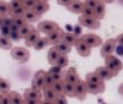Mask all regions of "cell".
Returning <instances> with one entry per match:
<instances>
[{"mask_svg": "<svg viewBox=\"0 0 123 104\" xmlns=\"http://www.w3.org/2000/svg\"><path fill=\"white\" fill-rule=\"evenodd\" d=\"M0 12L4 16H9L10 12H11V7H10V3L5 1V0H1L0 1Z\"/></svg>", "mask_w": 123, "mask_h": 104, "instance_id": "29", "label": "cell"}, {"mask_svg": "<svg viewBox=\"0 0 123 104\" xmlns=\"http://www.w3.org/2000/svg\"><path fill=\"white\" fill-rule=\"evenodd\" d=\"M104 1H106V3H108V4H111V3H113L115 0H104Z\"/></svg>", "mask_w": 123, "mask_h": 104, "instance_id": "54", "label": "cell"}, {"mask_svg": "<svg viewBox=\"0 0 123 104\" xmlns=\"http://www.w3.org/2000/svg\"><path fill=\"white\" fill-rule=\"evenodd\" d=\"M24 98H30V99H36L38 100L39 103L42 102L41 100V98H42V96H41V92L35 89L33 87H31V88H27L25 89V93H24Z\"/></svg>", "mask_w": 123, "mask_h": 104, "instance_id": "16", "label": "cell"}, {"mask_svg": "<svg viewBox=\"0 0 123 104\" xmlns=\"http://www.w3.org/2000/svg\"><path fill=\"white\" fill-rule=\"evenodd\" d=\"M48 45H49L48 37H43V38H39L37 40V43L33 45V48H35V50H42V49H44Z\"/></svg>", "mask_w": 123, "mask_h": 104, "instance_id": "27", "label": "cell"}, {"mask_svg": "<svg viewBox=\"0 0 123 104\" xmlns=\"http://www.w3.org/2000/svg\"><path fill=\"white\" fill-rule=\"evenodd\" d=\"M63 34H64V32H63V29H62V28H58V29L54 31V32L48 34L47 37H48V40H49V44L57 45L58 43H60L62 38H63Z\"/></svg>", "mask_w": 123, "mask_h": 104, "instance_id": "10", "label": "cell"}, {"mask_svg": "<svg viewBox=\"0 0 123 104\" xmlns=\"http://www.w3.org/2000/svg\"><path fill=\"white\" fill-rule=\"evenodd\" d=\"M10 55L15 61L22 64V62H26L30 59V51L24 47H16L10 51Z\"/></svg>", "mask_w": 123, "mask_h": 104, "instance_id": "1", "label": "cell"}, {"mask_svg": "<svg viewBox=\"0 0 123 104\" xmlns=\"http://www.w3.org/2000/svg\"><path fill=\"white\" fill-rule=\"evenodd\" d=\"M24 17L26 18V21H27V22H30V23L31 22H36V21H39V18H41V16L35 11L33 9L32 10H26Z\"/></svg>", "mask_w": 123, "mask_h": 104, "instance_id": "24", "label": "cell"}, {"mask_svg": "<svg viewBox=\"0 0 123 104\" xmlns=\"http://www.w3.org/2000/svg\"><path fill=\"white\" fill-rule=\"evenodd\" d=\"M26 10H27V9H26L24 5H21L20 7L12 10V11L10 12V16H11V17H20V16H24L25 12H26Z\"/></svg>", "mask_w": 123, "mask_h": 104, "instance_id": "33", "label": "cell"}, {"mask_svg": "<svg viewBox=\"0 0 123 104\" xmlns=\"http://www.w3.org/2000/svg\"><path fill=\"white\" fill-rule=\"evenodd\" d=\"M55 47L59 49V51H60L62 54H65V55H68L70 51H71V45H69V44H67V43H63V42L58 43Z\"/></svg>", "mask_w": 123, "mask_h": 104, "instance_id": "31", "label": "cell"}, {"mask_svg": "<svg viewBox=\"0 0 123 104\" xmlns=\"http://www.w3.org/2000/svg\"><path fill=\"white\" fill-rule=\"evenodd\" d=\"M57 96H58V94L54 92V89H53L52 87H44V88H43V97H44V102H43V103L55 104Z\"/></svg>", "mask_w": 123, "mask_h": 104, "instance_id": "9", "label": "cell"}, {"mask_svg": "<svg viewBox=\"0 0 123 104\" xmlns=\"http://www.w3.org/2000/svg\"><path fill=\"white\" fill-rule=\"evenodd\" d=\"M52 88L54 89V92L57 93V94H64V80L55 81L53 83Z\"/></svg>", "mask_w": 123, "mask_h": 104, "instance_id": "28", "label": "cell"}, {"mask_svg": "<svg viewBox=\"0 0 123 104\" xmlns=\"http://www.w3.org/2000/svg\"><path fill=\"white\" fill-rule=\"evenodd\" d=\"M39 32H41L39 29H35L28 37L25 38V44H26V47H33V45L37 43V40L41 38V37H39Z\"/></svg>", "mask_w": 123, "mask_h": 104, "instance_id": "17", "label": "cell"}, {"mask_svg": "<svg viewBox=\"0 0 123 104\" xmlns=\"http://www.w3.org/2000/svg\"><path fill=\"white\" fill-rule=\"evenodd\" d=\"M14 23V20L11 16H4L1 15V21H0V25H3V26H9V27H11Z\"/></svg>", "mask_w": 123, "mask_h": 104, "instance_id": "34", "label": "cell"}, {"mask_svg": "<svg viewBox=\"0 0 123 104\" xmlns=\"http://www.w3.org/2000/svg\"><path fill=\"white\" fill-rule=\"evenodd\" d=\"M35 29H36V28H35L32 25L26 23V25H24L22 27H20V36H21L22 39H25L26 37H28L31 33H32Z\"/></svg>", "mask_w": 123, "mask_h": 104, "instance_id": "25", "label": "cell"}, {"mask_svg": "<svg viewBox=\"0 0 123 104\" xmlns=\"http://www.w3.org/2000/svg\"><path fill=\"white\" fill-rule=\"evenodd\" d=\"M58 28H59V26L55 22H53V21H42V22L38 23V29L47 36L50 34L52 32H54Z\"/></svg>", "mask_w": 123, "mask_h": 104, "instance_id": "6", "label": "cell"}, {"mask_svg": "<svg viewBox=\"0 0 123 104\" xmlns=\"http://www.w3.org/2000/svg\"><path fill=\"white\" fill-rule=\"evenodd\" d=\"M105 65H106L112 72H113L115 76L119 74V71H121L122 67H123L122 61H121L117 56H115V55H108V56H106V58H105Z\"/></svg>", "mask_w": 123, "mask_h": 104, "instance_id": "2", "label": "cell"}, {"mask_svg": "<svg viewBox=\"0 0 123 104\" xmlns=\"http://www.w3.org/2000/svg\"><path fill=\"white\" fill-rule=\"evenodd\" d=\"M81 15H84V16H89V17H96L95 16V9H92L90 6H86L84 7L83 10V12H81Z\"/></svg>", "mask_w": 123, "mask_h": 104, "instance_id": "37", "label": "cell"}, {"mask_svg": "<svg viewBox=\"0 0 123 104\" xmlns=\"http://www.w3.org/2000/svg\"><path fill=\"white\" fill-rule=\"evenodd\" d=\"M1 104H10V96L9 93H1V99H0Z\"/></svg>", "mask_w": 123, "mask_h": 104, "instance_id": "43", "label": "cell"}, {"mask_svg": "<svg viewBox=\"0 0 123 104\" xmlns=\"http://www.w3.org/2000/svg\"><path fill=\"white\" fill-rule=\"evenodd\" d=\"M10 34H11V27L3 26V25H1V36H4V37H10Z\"/></svg>", "mask_w": 123, "mask_h": 104, "instance_id": "41", "label": "cell"}, {"mask_svg": "<svg viewBox=\"0 0 123 104\" xmlns=\"http://www.w3.org/2000/svg\"><path fill=\"white\" fill-rule=\"evenodd\" d=\"M21 5H22V3L18 1V0H11V1H10V7H11V11H12V10H15V9H17V7H20Z\"/></svg>", "mask_w": 123, "mask_h": 104, "instance_id": "45", "label": "cell"}, {"mask_svg": "<svg viewBox=\"0 0 123 104\" xmlns=\"http://www.w3.org/2000/svg\"><path fill=\"white\" fill-rule=\"evenodd\" d=\"M10 38L12 40H18V39H22L21 36H20V29L17 31H11V34H10Z\"/></svg>", "mask_w": 123, "mask_h": 104, "instance_id": "44", "label": "cell"}, {"mask_svg": "<svg viewBox=\"0 0 123 104\" xmlns=\"http://www.w3.org/2000/svg\"><path fill=\"white\" fill-rule=\"evenodd\" d=\"M10 96V104H22L25 103V98H22L17 92H9Z\"/></svg>", "mask_w": 123, "mask_h": 104, "instance_id": "26", "label": "cell"}, {"mask_svg": "<svg viewBox=\"0 0 123 104\" xmlns=\"http://www.w3.org/2000/svg\"><path fill=\"white\" fill-rule=\"evenodd\" d=\"M44 76H46V72L43 70H39L37 71L36 74L33 75V78H32V82H31V85L32 87L37 91H43L44 88Z\"/></svg>", "mask_w": 123, "mask_h": 104, "instance_id": "4", "label": "cell"}, {"mask_svg": "<svg viewBox=\"0 0 123 104\" xmlns=\"http://www.w3.org/2000/svg\"><path fill=\"white\" fill-rule=\"evenodd\" d=\"M84 7H85V3L80 1V0H74L70 5L67 6V9L69 10L70 12H73V14H81L83 10H84Z\"/></svg>", "mask_w": 123, "mask_h": 104, "instance_id": "12", "label": "cell"}, {"mask_svg": "<svg viewBox=\"0 0 123 104\" xmlns=\"http://www.w3.org/2000/svg\"><path fill=\"white\" fill-rule=\"evenodd\" d=\"M87 85V91L91 94H101V93L105 92V83H101V85H97V83H91V82H86Z\"/></svg>", "mask_w": 123, "mask_h": 104, "instance_id": "13", "label": "cell"}, {"mask_svg": "<svg viewBox=\"0 0 123 104\" xmlns=\"http://www.w3.org/2000/svg\"><path fill=\"white\" fill-rule=\"evenodd\" d=\"M18 1H21V3H25V1H26V0H18Z\"/></svg>", "mask_w": 123, "mask_h": 104, "instance_id": "55", "label": "cell"}, {"mask_svg": "<svg viewBox=\"0 0 123 104\" xmlns=\"http://www.w3.org/2000/svg\"><path fill=\"white\" fill-rule=\"evenodd\" d=\"M96 72L101 76V78L104 80V81H106V80H111L112 77H115V74L112 72L106 65L105 66H100V67H97L96 69Z\"/></svg>", "mask_w": 123, "mask_h": 104, "instance_id": "15", "label": "cell"}, {"mask_svg": "<svg viewBox=\"0 0 123 104\" xmlns=\"http://www.w3.org/2000/svg\"><path fill=\"white\" fill-rule=\"evenodd\" d=\"M25 103L26 104H38L39 102L36 99H30V98H25Z\"/></svg>", "mask_w": 123, "mask_h": 104, "instance_id": "50", "label": "cell"}, {"mask_svg": "<svg viewBox=\"0 0 123 104\" xmlns=\"http://www.w3.org/2000/svg\"><path fill=\"white\" fill-rule=\"evenodd\" d=\"M75 47H76L78 54L81 55V56L86 58V56H89V55L91 54V48H90L86 43H84V42L81 40V39H79V42L75 44Z\"/></svg>", "mask_w": 123, "mask_h": 104, "instance_id": "11", "label": "cell"}, {"mask_svg": "<svg viewBox=\"0 0 123 104\" xmlns=\"http://www.w3.org/2000/svg\"><path fill=\"white\" fill-rule=\"evenodd\" d=\"M12 20H14V23H15L17 27H22L24 25H26V23H27V21H26V18H25L24 16H20V17H12Z\"/></svg>", "mask_w": 123, "mask_h": 104, "instance_id": "38", "label": "cell"}, {"mask_svg": "<svg viewBox=\"0 0 123 104\" xmlns=\"http://www.w3.org/2000/svg\"><path fill=\"white\" fill-rule=\"evenodd\" d=\"M60 55H62V53L59 51V49L55 45H53L52 48L49 49V51H48V61H49V64L50 65H54V62L57 61V59Z\"/></svg>", "mask_w": 123, "mask_h": 104, "instance_id": "21", "label": "cell"}, {"mask_svg": "<svg viewBox=\"0 0 123 104\" xmlns=\"http://www.w3.org/2000/svg\"><path fill=\"white\" fill-rule=\"evenodd\" d=\"M75 87H76V98H78L79 100H84V99L86 98V94L89 93L86 81H81V80H80L76 85H75Z\"/></svg>", "mask_w": 123, "mask_h": 104, "instance_id": "8", "label": "cell"}, {"mask_svg": "<svg viewBox=\"0 0 123 104\" xmlns=\"http://www.w3.org/2000/svg\"><path fill=\"white\" fill-rule=\"evenodd\" d=\"M64 80L68 81V82H71V83H74V85H76V83L80 81V77L78 75V72L75 70V67H70L68 71H67V74L64 75Z\"/></svg>", "mask_w": 123, "mask_h": 104, "instance_id": "14", "label": "cell"}, {"mask_svg": "<svg viewBox=\"0 0 123 104\" xmlns=\"http://www.w3.org/2000/svg\"><path fill=\"white\" fill-rule=\"evenodd\" d=\"M74 0H57V3L59 4V5H62V6H68V5H70L71 3H73Z\"/></svg>", "mask_w": 123, "mask_h": 104, "instance_id": "47", "label": "cell"}, {"mask_svg": "<svg viewBox=\"0 0 123 104\" xmlns=\"http://www.w3.org/2000/svg\"><path fill=\"white\" fill-rule=\"evenodd\" d=\"M116 42H117V44L119 45H123V33H121L117 38H116Z\"/></svg>", "mask_w": 123, "mask_h": 104, "instance_id": "51", "label": "cell"}, {"mask_svg": "<svg viewBox=\"0 0 123 104\" xmlns=\"http://www.w3.org/2000/svg\"><path fill=\"white\" fill-rule=\"evenodd\" d=\"M80 33H81V29H80L79 27H75V33H74V34H76V36L79 37V36H80Z\"/></svg>", "mask_w": 123, "mask_h": 104, "instance_id": "52", "label": "cell"}, {"mask_svg": "<svg viewBox=\"0 0 123 104\" xmlns=\"http://www.w3.org/2000/svg\"><path fill=\"white\" fill-rule=\"evenodd\" d=\"M84 3H85L86 6H90V7H92V9H95L96 5H97V3H98V0H85Z\"/></svg>", "mask_w": 123, "mask_h": 104, "instance_id": "46", "label": "cell"}, {"mask_svg": "<svg viewBox=\"0 0 123 104\" xmlns=\"http://www.w3.org/2000/svg\"><path fill=\"white\" fill-rule=\"evenodd\" d=\"M86 82H91V83H97V85H101V83H104V80L101 78V76L97 74L96 71L94 72H90V74L86 75L85 77Z\"/></svg>", "mask_w": 123, "mask_h": 104, "instance_id": "23", "label": "cell"}, {"mask_svg": "<svg viewBox=\"0 0 123 104\" xmlns=\"http://www.w3.org/2000/svg\"><path fill=\"white\" fill-rule=\"evenodd\" d=\"M0 45H1V49H4V50L11 49V47H12V39L10 38V37H4V36H1Z\"/></svg>", "mask_w": 123, "mask_h": 104, "instance_id": "30", "label": "cell"}, {"mask_svg": "<svg viewBox=\"0 0 123 104\" xmlns=\"http://www.w3.org/2000/svg\"><path fill=\"white\" fill-rule=\"evenodd\" d=\"M115 50H116V53H117L118 55H123V45H119V44H117Z\"/></svg>", "mask_w": 123, "mask_h": 104, "instance_id": "49", "label": "cell"}, {"mask_svg": "<svg viewBox=\"0 0 123 104\" xmlns=\"http://www.w3.org/2000/svg\"><path fill=\"white\" fill-rule=\"evenodd\" d=\"M105 14H106V5H105V1L104 0H98V3L95 7V16L96 18L98 20H102L105 17Z\"/></svg>", "mask_w": 123, "mask_h": 104, "instance_id": "19", "label": "cell"}, {"mask_svg": "<svg viewBox=\"0 0 123 104\" xmlns=\"http://www.w3.org/2000/svg\"><path fill=\"white\" fill-rule=\"evenodd\" d=\"M54 82H55V81H54L53 76L47 71V72H46V76H44V87H52Z\"/></svg>", "mask_w": 123, "mask_h": 104, "instance_id": "36", "label": "cell"}, {"mask_svg": "<svg viewBox=\"0 0 123 104\" xmlns=\"http://www.w3.org/2000/svg\"><path fill=\"white\" fill-rule=\"evenodd\" d=\"M43 1H49V0H43Z\"/></svg>", "mask_w": 123, "mask_h": 104, "instance_id": "56", "label": "cell"}, {"mask_svg": "<svg viewBox=\"0 0 123 104\" xmlns=\"http://www.w3.org/2000/svg\"><path fill=\"white\" fill-rule=\"evenodd\" d=\"M80 39L83 40L84 43H86L90 48H96V47H100V45L102 44L101 37H100V36H96V34H92V33L81 36Z\"/></svg>", "mask_w": 123, "mask_h": 104, "instance_id": "5", "label": "cell"}, {"mask_svg": "<svg viewBox=\"0 0 123 104\" xmlns=\"http://www.w3.org/2000/svg\"><path fill=\"white\" fill-rule=\"evenodd\" d=\"M68 64H69V59H68V55H65V54H62L57 59V61L54 62V65H58V66H62V67H65Z\"/></svg>", "mask_w": 123, "mask_h": 104, "instance_id": "32", "label": "cell"}, {"mask_svg": "<svg viewBox=\"0 0 123 104\" xmlns=\"http://www.w3.org/2000/svg\"><path fill=\"white\" fill-rule=\"evenodd\" d=\"M79 39L80 38L76 34H74V33H65L64 32L63 38H62V42H63V43L69 44V45H75L78 42H79Z\"/></svg>", "mask_w": 123, "mask_h": 104, "instance_id": "22", "label": "cell"}, {"mask_svg": "<svg viewBox=\"0 0 123 104\" xmlns=\"http://www.w3.org/2000/svg\"><path fill=\"white\" fill-rule=\"evenodd\" d=\"M50 74V72H49ZM53 76V78H54V81H59V80H64V77L65 76H63V74H50Z\"/></svg>", "mask_w": 123, "mask_h": 104, "instance_id": "48", "label": "cell"}, {"mask_svg": "<svg viewBox=\"0 0 123 104\" xmlns=\"http://www.w3.org/2000/svg\"><path fill=\"white\" fill-rule=\"evenodd\" d=\"M64 94L67 97H76V87L74 83L64 80Z\"/></svg>", "mask_w": 123, "mask_h": 104, "instance_id": "20", "label": "cell"}, {"mask_svg": "<svg viewBox=\"0 0 123 104\" xmlns=\"http://www.w3.org/2000/svg\"><path fill=\"white\" fill-rule=\"evenodd\" d=\"M116 45H117V42L116 39H108L106 40L104 44L101 47V56H108V55H112V53L115 51L116 49Z\"/></svg>", "mask_w": 123, "mask_h": 104, "instance_id": "7", "label": "cell"}, {"mask_svg": "<svg viewBox=\"0 0 123 104\" xmlns=\"http://www.w3.org/2000/svg\"><path fill=\"white\" fill-rule=\"evenodd\" d=\"M118 93H119L121 96H123V83H122V85L118 87Z\"/></svg>", "mask_w": 123, "mask_h": 104, "instance_id": "53", "label": "cell"}, {"mask_svg": "<svg viewBox=\"0 0 123 104\" xmlns=\"http://www.w3.org/2000/svg\"><path fill=\"white\" fill-rule=\"evenodd\" d=\"M48 72H50V74H62L63 72V67L58 66V65H52V67L48 70Z\"/></svg>", "mask_w": 123, "mask_h": 104, "instance_id": "40", "label": "cell"}, {"mask_svg": "<svg viewBox=\"0 0 123 104\" xmlns=\"http://www.w3.org/2000/svg\"><path fill=\"white\" fill-rule=\"evenodd\" d=\"M0 91H1V93H9L10 92V83L5 78L0 80Z\"/></svg>", "mask_w": 123, "mask_h": 104, "instance_id": "35", "label": "cell"}, {"mask_svg": "<svg viewBox=\"0 0 123 104\" xmlns=\"http://www.w3.org/2000/svg\"><path fill=\"white\" fill-rule=\"evenodd\" d=\"M68 100H67V96L65 94H58L57 96V99H55V104H67Z\"/></svg>", "mask_w": 123, "mask_h": 104, "instance_id": "42", "label": "cell"}, {"mask_svg": "<svg viewBox=\"0 0 123 104\" xmlns=\"http://www.w3.org/2000/svg\"><path fill=\"white\" fill-rule=\"evenodd\" d=\"M38 0H26L25 3H22V5L27 9V10H32L35 7V5L37 4Z\"/></svg>", "mask_w": 123, "mask_h": 104, "instance_id": "39", "label": "cell"}, {"mask_svg": "<svg viewBox=\"0 0 123 104\" xmlns=\"http://www.w3.org/2000/svg\"><path fill=\"white\" fill-rule=\"evenodd\" d=\"M79 23L81 26L86 27V28H90V29H98L100 26H101L98 18H96V17H89V16H84V15H81L79 17Z\"/></svg>", "mask_w": 123, "mask_h": 104, "instance_id": "3", "label": "cell"}, {"mask_svg": "<svg viewBox=\"0 0 123 104\" xmlns=\"http://www.w3.org/2000/svg\"><path fill=\"white\" fill-rule=\"evenodd\" d=\"M33 10L39 15V16H42L43 14H46L48 10H49V4L48 1H43V0H38L37 4L35 5Z\"/></svg>", "mask_w": 123, "mask_h": 104, "instance_id": "18", "label": "cell"}]
</instances>
